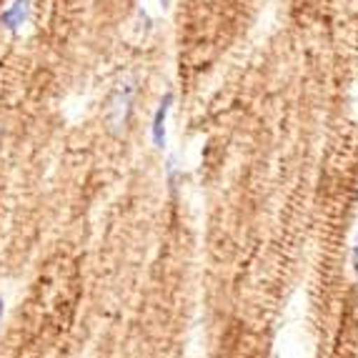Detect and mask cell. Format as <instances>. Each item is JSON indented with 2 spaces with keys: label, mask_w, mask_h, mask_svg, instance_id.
I'll return each mask as SVG.
<instances>
[{
  "label": "cell",
  "mask_w": 358,
  "mask_h": 358,
  "mask_svg": "<svg viewBox=\"0 0 358 358\" xmlns=\"http://www.w3.org/2000/svg\"><path fill=\"white\" fill-rule=\"evenodd\" d=\"M133 98H136V83L131 78L120 80L115 85V90L108 98V110H106V120L110 133H123L128 126V118H131L133 110Z\"/></svg>",
  "instance_id": "6da1fadb"
},
{
  "label": "cell",
  "mask_w": 358,
  "mask_h": 358,
  "mask_svg": "<svg viewBox=\"0 0 358 358\" xmlns=\"http://www.w3.org/2000/svg\"><path fill=\"white\" fill-rule=\"evenodd\" d=\"M173 101L176 96L173 93H166V96L161 98V103H158V108H155L153 113V123H150V138H153V145L158 150L166 148V141H168V115H171V108H173Z\"/></svg>",
  "instance_id": "7a4b0ae2"
},
{
  "label": "cell",
  "mask_w": 358,
  "mask_h": 358,
  "mask_svg": "<svg viewBox=\"0 0 358 358\" xmlns=\"http://www.w3.org/2000/svg\"><path fill=\"white\" fill-rule=\"evenodd\" d=\"M30 13H33L30 0H13L10 6L0 13V28L8 33H20L23 25L30 20Z\"/></svg>",
  "instance_id": "3957f363"
},
{
  "label": "cell",
  "mask_w": 358,
  "mask_h": 358,
  "mask_svg": "<svg viewBox=\"0 0 358 358\" xmlns=\"http://www.w3.org/2000/svg\"><path fill=\"white\" fill-rule=\"evenodd\" d=\"M166 173H168V185H171V188H176V183H178V168H176L173 158L166 163Z\"/></svg>",
  "instance_id": "277c9868"
},
{
  "label": "cell",
  "mask_w": 358,
  "mask_h": 358,
  "mask_svg": "<svg viewBox=\"0 0 358 358\" xmlns=\"http://www.w3.org/2000/svg\"><path fill=\"white\" fill-rule=\"evenodd\" d=\"M351 266H353V271H356V275H358V243L353 245V251H351Z\"/></svg>",
  "instance_id": "5b68a950"
},
{
  "label": "cell",
  "mask_w": 358,
  "mask_h": 358,
  "mask_svg": "<svg viewBox=\"0 0 358 358\" xmlns=\"http://www.w3.org/2000/svg\"><path fill=\"white\" fill-rule=\"evenodd\" d=\"M158 3H161L163 10H168V8H171V3H173V0H158Z\"/></svg>",
  "instance_id": "8992f818"
},
{
  "label": "cell",
  "mask_w": 358,
  "mask_h": 358,
  "mask_svg": "<svg viewBox=\"0 0 358 358\" xmlns=\"http://www.w3.org/2000/svg\"><path fill=\"white\" fill-rule=\"evenodd\" d=\"M3 313H6V303H3V299H0V323H3Z\"/></svg>",
  "instance_id": "52a82bcc"
},
{
  "label": "cell",
  "mask_w": 358,
  "mask_h": 358,
  "mask_svg": "<svg viewBox=\"0 0 358 358\" xmlns=\"http://www.w3.org/2000/svg\"><path fill=\"white\" fill-rule=\"evenodd\" d=\"M0 143H3V128H0Z\"/></svg>",
  "instance_id": "ba28073f"
}]
</instances>
